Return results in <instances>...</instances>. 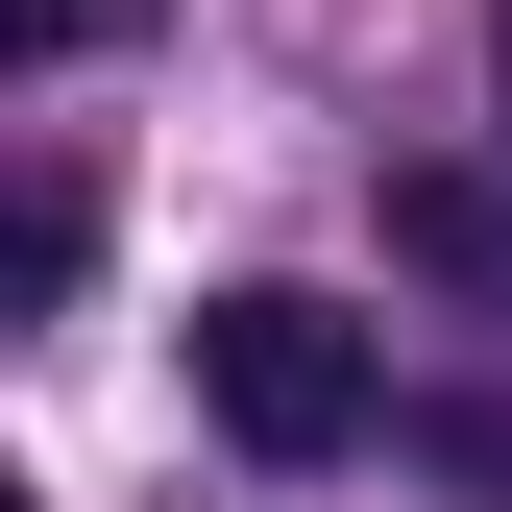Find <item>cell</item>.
I'll return each mask as SVG.
<instances>
[{"label":"cell","mask_w":512,"mask_h":512,"mask_svg":"<svg viewBox=\"0 0 512 512\" xmlns=\"http://www.w3.org/2000/svg\"><path fill=\"white\" fill-rule=\"evenodd\" d=\"M391 244H415V269H512V196H488V171H391Z\"/></svg>","instance_id":"7a4b0ae2"},{"label":"cell","mask_w":512,"mask_h":512,"mask_svg":"<svg viewBox=\"0 0 512 512\" xmlns=\"http://www.w3.org/2000/svg\"><path fill=\"white\" fill-rule=\"evenodd\" d=\"M488 98H512V0H488Z\"/></svg>","instance_id":"3957f363"},{"label":"cell","mask_w":512,"mask_h":512,"mask_svg":"<svg viewBox=\"0 0 512 512\" xmlns=\"http://www.w3.org/2000/svg\"><path fill=\"white\" fill-rule=\"evenodd\" d=\"M196 415L244 439V464H342V439L391 415V366H366V317H342V293L244 269V293H196Z\"/></svg>","instance_id":"6da1fadb"}]
</instances>
